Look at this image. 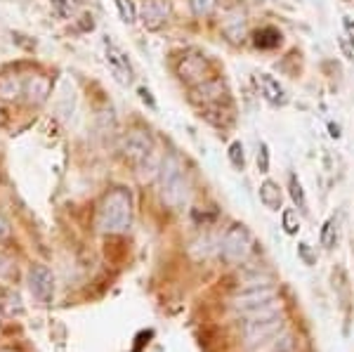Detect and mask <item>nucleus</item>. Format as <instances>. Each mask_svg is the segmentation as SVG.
<instances>
[{"label":"nucleus","mask_w":354,"mask_h":352,"mask_svg":"<svg viewBox=\"0 0 354 352\" xmlns=\"http://www.w3.org/2000/svg\"><path fill=\"white\" fill-rule=\"evenodd\" d=\"M258 196H260V203L267 208V211H279L281 208V189H279V185L274 183V180H265V183L260 185L258 189Z\"/></svg>","instance_id":"2eb2a0df"},{"label":"nucleus","mask_w":354,"mask_h":352,"mask_svg":"<svg viewBox=\"0 0 354 352\" xmlns=\"http://www.w3.org/2000/svg\"><path fill=\"white\" fill-rule=\"evenodd\" d=\"M10 237V223L0 215V239H8Z\"/></svg>","instance_id":"c756f323"},{"label":"nucleus","mask_w":354,"mask_h":352,"mask_svg":"<svg viewBox=\"0 0 354 352\" xmlns=\"http://www.w3.org/2000/svg\"><path fill=\"white\" fill-rule=\"evenodd\" d=\"M328 133H330V138H333V140H340V126H338V123H333V121H328Z\"/></svg>","instance_id":"7c9ffc66"},{"label":"nucleus","mask_w":354,"mask_h":352,"mask_svg":"<svg viewBox=\"0 0 354 352\" xmlns=\"http://www.w3.org/2000/svg\"><path fill=\"white\" fill-rule=\"evenodd\" d=\"M281 227L288 237H295L300 232V218L295 208H283L281 211Z\"/></svg>","instance_id":"aec40b11"},{"label":"nucleus","mask_w":354,"mask_h":352,"mask_svg":"<svg viewBox=\"0 0 354 352\" xmlns=\"http://www.w3.org/2000/svg\"><path fill=\"white\" fill-rule=\"evenodd\" d=\"M121 151H123L125 161H130L133 166L140 168L142 163L156 151V145H153V138L147 128H133V130H128V135L123 138Z\"/></svg>","instance_id":"20e7f679"},{"label":"nucleus","mask_w":354,"mask_h":352,"mask_svg":"<svg viewBox=\"0 0 354 352\" xmlns=\"http://www.w3.org/2000/svg\"><path fill=\"white\" fill-rule=\"evenodd\" d=\"M319 241H322L324 248H333L335 243H338V218H335V215H330L326 223H324Z\"/></svg>","instance_id":"6ab92c4d"},{"label":"nucleus","mask_w":354,"mask_h":352,"mask_svg":"<svg viewBox=\"0 0 354 352\" xmlns=\"http://www.w3.org/2000/svg\"><path fill=\"white\" fill-rule=\"evenodd\" d=\"M104 50H106V62H109V69H111L113 76H116V81L123 83V85L133 83V66H130L128 57L121 53V48H116L111 41H106Z\"/></svg>","instance_id":"9d476101"},{"label":"nucleus","mask_w":354,"mask_h":352,"mask_svg":"<svg viewBox=\"0 0 354 352\" xmlns=\"http://www.w3.org/2000/svg\"><path fill=\"white\" fill-rule=\"evenodd\" d=\"M227 156H230V163L236 170H243L245 168V154H243V142L241 140H234L230 145V151H227Z\"/></svg>","instance_id":"412c9836"},{"label":"nucleus","mask_w":354,"mask_h":352,"mask_svg":"<svg viewBox=\"0 0 354 352\" xmlns=\"http://www.w3.org/2000/svg\"><path fill=\"white\" fill-rule=\"evenodd\" d=\"M218 8V0H192V10L196 17H208Z\"/></svg>","instance_id":"b1692460"},{"label":"nucleus","mask_w":354,"mask_h":352,"mask_svg":"<svg viewBox=\"0 0 354 352\" xmlns=\"http://www.w3.org/2000/svg\"><path fill=\"white\" fill-rule=\"evenodd\" d=\"M189 100L196 106H203V109L222 104V102H227V85L220 78H208V81L194 85L189 90Z\"/></svg>","instance_id":"423d86ee"},{"label":"nucleus","mask_w":354,"mask_h":352,"mask_svg":"<svg viewBox=\"0 0 354 352\" xmlns=\"http://www.w3.org/2000/svg\"><path fill=\"white\" fill-rule=\"evenodd\" d=\"M50 90H53V83L43 73H33V76H28L24 81V95L31 104H43L48 100Z\"/></svg>","instance_id":"ddd939ff"},{"label":"nucleus","mask_w":354,"mask_h":352,"mask_svg":"<svg viewBox=\"0 0 354 352\" xmlns=\"http://www.w3.org/2000/svg\"><path fill=\"white\" fill-rule=\"evenodd\" d=\"M116 8H118V15L125 24H135L137 21V8L133 0H116Z\"/></svg>","instance_id":"4be33fe9"},{"label":"nucleus","mask_w":354,"mask_h":352,"mask_svg":"<svg viewBox=\"0 0 354 352\" xmlns=\"http://www.w3.org/2000/svg\"><path fill=\"white\" fill-rule=\"evenodd\" d=\"M298 253H300V258L305 260L307 265H314L317 260H314V255H312V251H310V243H300L298 246Z\"/></svg>","instance_id":"cd10ccee"},{"label":"nucleus","mask_w":354,"mask_h":352,"mask_svg":"<svg viewBox=\"0 0 354 352\" xmlns=\"http://www.w3.org/2000/svg\"><path fill=\"white\" fill-rule=\"evenodd\" d=\"M170 17V0H145L142 5V24L147 31H158Z\"/></svg>","instance_id":"1a4fd4ad"},{"label":"nucleus","mask_w":354,"mask_h":352,"mask_svg":"<svg viewBox=\"0 0 354 352\" xmlns=\"http://www.w3.org/2000/svg\"><path fill=\"white\" fill-rule=\"evenodd\" d=\"M73 8H76V0H53V12L59 17V19L71 17Z\"/></svg>","instance_id":"5701e85b"},{"label":"nucleus","mask_w":354,"mask_h":352,"mask_svg":"<svg viewBox=\"0 0 354 352\" xmlns=\"http://www.w3.org/2000/svg\"><path fill=\"white\" fill-rule=\"evenodd\" d=\"M288 194L293 198L295 208H298L300 213H307V196H305V189H302L300 178L295 173L288 175Z\"/></svg>","instance_id":"a211bd4d"},{"label":"nucleus","mask_w":354,"mask_h":352,"mask_svg":"<svg viewBox=\"0 0 354 352\" xmlns=\"http://www.w3.org/2000/svg\"><path fill=\"white\" fill-rule=\"evenodd\" d=\"M281 41H283L281 31H279V28H274V26L260 28V31H255V38H253L255 48H260V50H274V48H279V45H281Z\"/></svg>","instance_id":"dca6fc26"},{"label":"nucleus","mask_w":354,"mask_h":352,"mask_svg":"<svg viewBox=\"0 0 354 352\" xmlns=\"http://www.w3.org/2000/svg\"><path fill=\"white\" fill-rule=\"evenodd\" d=\"M258 170L270 173V147H267V142H260L258 147Z\"/></svg>","instance_id":"393cba45"},{"label":"nucleus","mask_w":354,"mask_h":352,"mask_svg":"<svg viewBox=\"0 0 354 352\" xmlns=\"http://www.w3.org/2000/svg\"><path fill=\"white\" fill-rule=\"evenodd\" d=\"M97 230L104 234H123L133 225V196L128 189H109L97 208Z\"/></svg>","instance_id":"f257e3e1"},{"label":"nucleus","mask_w":354,"mask_h":352,"mask_svg":"<svg viewBox=\"0 0 354 352\" xmlns=\"http://www.w3.org/2000/svg\"><path fill=\"white\" fill-rule=\"evenodd\" d=\"M281 326H283L281 315L272 317V319H265V322H253V324H245V338H248L250 345L265 343L267 338L277 336V333L281 331Z\"/></svg>","instance_id":"9b49d317"},{"label":"nucleus","mask_w":354,"mask_h":352,"mask_svg":"<svg viewBox=\"0 0 354 352\" xmlns=\"http://www.w3.org/2000/svg\"><path fill=\"white\" fill-rule=\"evenodd\" d=\"M137 95H140V100L145 102V104H149V109H156V100L151 98L149 88H140V90H137Z\"/></svg>","instance_id":"bb28decb"},{"label":"nucleus","mask_w":354,"mask_h":352,"mask_svg":"<svg viewBox=\"0 0 354 352\" xmlns=\"http://www.w3.org/2000/svg\"><path fill=\"white\" fill-rule=\"evenodd\" d=\"M342 26H345L347 41H350V43H352V48H354V17H350V15L342 17Z\"/></svg>","instance_id":"a878e982"},{"label":"nucleus","mask_w":354,"mask_h":352,"mask_svg":"<svg viewBox=\"0 0 354 352\" xmlns=\"http://www.w3.org/2000/svg\"><path fill=\"white\" fill-rule=\"evenodd\" d=\"M253 253V237L243 225H232L220 241V255L227 263H243Z\"/></svg>","instance_id":"7ed1b4c3"},{"label":"nucleus","mask_w":354,"mask_h":352,"mask_svg":"<svg viewBox=\"0 0 354 352\" xmlns=\"http://www.w3.org/2000/svg\"><path fill=\"white\" fill-rule=\"evenodd\" d=\"M158 178H161V198L170 208H180L189 198V183H187L185 166L175 154L163 158L161 168H158Z\"/></svg>","instance_id":"f03ea898"},{"label":"nucleus","mask_w":354,"mask_h":352,"mask_svg":"<svg viewBox=\"0 0 354 352\" xmlns=\"http://www.w3.org/2000/svg\"><path fill=\"white\" fill-rule=\"evenodd\" d=\"M0 352H21V350H17V348H0Z\"/></svg>","instance_id":"2f4dec72"},{"label":"nucleus","mask_w":354,"mask_h":352,"mask_svg":"<svg viewBox=\"0 0 354 352\" xmlns=\"http://www.w3.org/2000/svg\"><path fill=\"white\" fill-rule=\"evenodd\" d=\"M177 76H180L182 83L192 85V88L208 81V59L198 53H187L177 64Z\"/></svg>","instance_id":"6e6552de"},{"label":"nucleus","mask_w":354,"mask_h":352,"mask_svg":"<svg viewBox=\"0 0 354 352\" xmlns=\"http://www.w3.org/2000/svg\"><path fill=\"white\" fill-rule=\"evenodd\" d=\"M19 95H24V81L15 73L0 76V98L3 100H17Z\"/></svg>","instance_id":"f3484780"},{"label":"nucleus","mask_w":354,"mask_h":352,"mask_svg":"<svg viewBox=\"0 0 354 352\" xmlns=\"http://www.w3.org/2000/svg\"><path fill=\"white\" fill-rule=\"evenodd\" d=\"M222 33H225L232 43L243 41V33H245L243 10H232V12H227V17L222 19Z\"/></svg>","instance_id":"4468645a"},{"label":"nucleus","mask_w":354,"mask_h":352,"mask_svg":"<svg viewBox=\"0 0 354 352\" xmlns=\"http://www.w3.org/2000/svg\"><path fill=\"white\" fill-rule=\"evenodd\" d=\"M28 288H31V296L43 305H50L55 298V277L50 268L45 265H33L28 270Z\"/></svg>","instance_id":"0eeeda50"},{"label":"nucleus","mask_w":354,"mask_h":352,"mask_svg":"<svg viewBox=\"0 0 354 352\" xmlns=\"http://www.w3.org/2000/svg\"><path fill=\"white\" fill-rule=\"evenodd\" d=\"M258 85H260L262 98L270 102L272 106H283L288 102V95H286V90H283V85L274 76H270V73H260Z\"/></svg>","instance_id":"f8f14e48"},{"label":"nucleus","mask_w":354,"mask_h":352,"mask_svg":"<svg viewBox=\"0 0 354 352\" xmlns=\"http://www.w3.org/2000/svg\"><path fill=\"white\" fill-rule=\"evenodd\" d=\"M340 48H342V53H345L347 59H354V48H352V43L347 41V36H340Z\"/></svg>","instance_id":"c85d7f7f"},{"label":"nucleus","mask_w":354,"mask_h":352,"mask_svg":"<svg viewBox=\"0 0 354 352\" xmlns=\"http://www.w3.org/2000/svg\"><path fill=\"white\" fill-rule=\"evenodd\" d=\"M279 296H277V288L274 286H267V284H255V286L245 288L243 293H239L236 298H234V308H236L241 315H248V312L253 310H260L265 308V305L274 303Z\"/></svg>","instance_id":"39448f33"}]
</instances>
